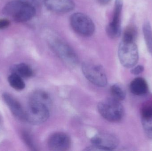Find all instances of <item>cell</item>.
<instances>
[{
  "mask_svg": "<svg viewBox=\"0 0 152 151\" xmlns=\"http://www.w3.org/2000/svg\"><path fill=\"white\" fill-rule=\"evenodd\" d=\"M50 108L47 103L31 95L25 110V121L34 125L44 123L50 117Z\"/></svg>",
  "mask_w": 152,
  "mask_h": 151,
  "instance_id": "obj_1",
  "label": "cell"
},
{
  "mask_svg": "<svg viewBox=\"0 0 152 151\" xmlns=\"http://www.w3.org/2000/svg\"><path fill=\"white\" fill-rule=\"evenodd\" d=\"M35 7L20 0L11 1L4 6L3 13L18 23L32 19L36 14Z\"/></svg>",
  "mask_w": 152,
  "mask_h": 151,
  "instance_id": "obj_2",
  "label": "cell"
},
{
  "mask_svg": "<svg viewBox=\"0 0 152 151\" xmlns=\"http://www.w3.org/2000/svg\"><path fill=\"white\" fill-rule=\"evenodd\" d=\"M48 41L52 50L66 64L71 67L77 65L78 57L67 43L59 37L53 36L49 37Z\"/></svg>",
  "mask_w": 152,
  "mask_h": 151,
  "instance_id": "obj_3",
  "label": "cell"
},
{
  "mask_svg": "<svg viewBox=\"0 0 152 151\" xmlns=\"http://www.w3.org/2000/svg\"><path fill=\"white\" fill-rule=\"evenodd\" d=\"M97 110L104 118L112 122H119L125 114L123 105L119 101L112 98L100 102L97 105Z\"/></svg>",
  "mask_w": 152,
  "mask_h": 151,
  "instance_id": "obj_4",
  "label": "cell"
},
{
  "mask_svg": "<svg viewBox=\"0 0 152 151\" xmlns=\"http://www.w3.org/2000/svg\"><path fill=\"white\" fill-rule=\"evenodd\" d=\"M118 56L124 67L130 68L135 66L139 59V53L134 41L121 40L118 49Z\"/></svg>",
  "mask_w": 152,
  "mask_h": 151,
  "instance_id": "obj_5",
  "label": "cell"
},
{
  "mask_svg": "<svg viewBox=\"0 0 152 151\" xmlns=\"http://www.w3.org/2000/svg\"><path fill=\"white\" fill-rule=\"evenodd\" d=\"M70 24L73 30L83 37L92 36L95 30L94 23L92 19L81 12H75L71 15Z\"/></svg>",
  "mask_w": 152,
  "mask_h": 151,
  "instance_id": "obj_6",
  "label": "cell"
},
{
  "mask_svg": "<svg viewBox=\"0 0 152 151\" xmlns=\"http://www.w3.org/2000/svg\"><path fill=\"white\" fill-rule=\"evenodd\" d=\"M82 71L87 79L94 85L104 87L107 84V78L103 67L97 64L86 62L82 65Z\"/></svg>",
  "mask_w": 152,
  "mask_h": 151,
  "instance_id": "obj_7",
  "label": "cell"
},
{
  "mask_svg": "<svg viewBox=\"0 0 152 151\" xmlns=\"http://www.w3.org/2000/svg\"><path fill=\"white\" fill-rule=\"evenodd\" d=\"M93 145L88 150L112 151L119 144V140L110 134L100 133L94 136L91 140Z\"/></svg>",
  "mask_w": 152,
  "mask_h": 151,
  "instance_id": "obj_8",
  "label": "cell"
},
{
  "mask_svg": "<svg viewBox=\"0 0 152 151\" xmlns=\"http://www.w3.org/2000/svg\"><path fill=\"white\" fill-rule=\"evenodd\" d=\"M123 0H115L112 20L106 27V33L112 39L119 37L121 34V17Z\"/></svg>",
  "mask_w": 152,
  "mask_h": 151,
  "instance_id": "obj_9",
  "label": "cell"
},
{
  "mask_svg": "<svg viewBox=\"0 0 152 151\" xmlns=\"http://www.w3.org/2000/svg\"><path fill=\"white\" fill-rule=\"evenodd\" d=\"M71 144L70 137L65 133H55L51 135L48 139V146L51 151H67Z\"/></svg>",
  "mask_w": 152,
  "mask_h": 151,
  "instance_id": "obj_10",
  "label": "cell"
},
{
  "mask_svg": "<svg viewBox=\"0 0 152 151\" xmlns=\"http://www.w3.org/2000/svg\"><path fill=\"white\" fill-rule=\"evenodd\" d=\"M44 4L48 10L56 13H67L75 7L73 0H45Z\"/></svg>",
  "mask_w": 152,
  "mask_h": 151,
  "instance_id": "obj_11",
  "label": "cell"
},
{
  "mask_svg": "<svg viewBox=\"0 0 152 151\" xmlns=\"http://www.w3.org/2000/svg\"><path fill=\"white\" fill-rule=\"evenodd\" d=\"M2 98L15 117L20 120L25 121V110L19 102L9 93L3 94Z\"/></svg>",
  "mask_w": 152,
  "mask_h": 151,
  "instance_id": "obj_12",
  "label": "cell"
},
{
  "mask_svg": "<svg viewBox=\"0 0 152 151\" xmlns=\"http://www.w3.org/2000/svg\"><path fill=\"white\" fill-rule=\"evenodd\" d=\"M130 92L137 96L146 95L149 91V86L146 81L142 78H135L129 85Z\"/></svg>",
  "mask_w": 152,
  "mask_h": 151,
  "instance_id": "obj_13",
  "label": "cell"
},
{
  "mask_svg": "<svg viewBox=\"0 0 152 151\" xmlns=\"http://www.w3.org/2000/svg\"><path fill=\"white\" fill-rule=\"evenodd\" d=\"M12 73L15 74L23 79H28L33 76L34 71L31 66L24 63L15 65L12 67Z\"/></svg>",
  "mask_w": 152,
  "mask_h": 151,
  "instance_id": "obj_14",
  "label": "cell"
},
{
  "mask_svg": "<svg viewBox=\"0 0 152 151\" xmlns=\"http://www.w3.org/2000/svg\"><path fill=\"white\" fill-rule=\"evenodd\" d=\"M8 82L12 87L17 90H21L25 88L23 78L15 74L12 73L8 77Z\"/></svg>",
  "mask_w": 152,
  "mask_h": 151,
  "instance_id": "obj_15",
  "label": "cell"
},
{
  "mask_svg": "<svg viewBox=\"0 0 152 151\" xmlns=\"http://www.w3.org/2000/svg\"><path fill=\"white\" fill-rule=\"evenodd\" d=\"M143 32L148 51L152 56V29L149 22H145L143 25Z\"/></svg>",
  "mask_w": 152,
  "mask_h": 151,
  "instance_id": "obj_16",
  "label": "cell"
},
{
  "mask_svg": "<svg viewBox=\"0 0 152 151\" xmlns=\"http://www.w3.org/2000/svg\"><path fill=\"white\" fill-rule=\"evenodd\" d=\"M112 98L117 101H123L125 99L126 93L124 89L118 84L113 85L110 87Z\"/></svg>",
  "mask_w": 152,
  "mask_h": 151,
  "instance_id": "obj_17",
  "label": "cell"
},
{
  "mask_svg": "<svg viewBox=\"0 0 152 151\" xmlns=\"http://www.w3.org/2000/svg\"><path fill=\"white\" fill-rule=\"evenodd\" d=\"M137 35V30L134 26L128 27L124 32L122 40L134 41Z\"/></svg>",
  "mask_w": 152,
  "mask_h": 151,
  "instance_id": "obj_18",
  "label": "cell"
},
{
  "mask_svg": "<svg viewBox=\"0 0 152 151\" xmlns=\"http://www.w3.org/2000/svg\"><path fill=\"white\" fill-rule=\"evenodd\" d=\"M142 123L145 134L152 140V117L142 118Z\"/></svg>",
  "mask_w": 152,
  "mask_h": 151,
  "instance_id": "obj_19",
  "label": "cell"
},
{
  "mask_svg": "<svg viewBox=\"0 0 152 151\" xmlns=\"http://www.w3.org/2000/svg\"><path fill=\"white\" fill-rule=\"evenodd\" d=\"M142 118L152 117V100L146 101L141 109Z\"/></svg>",
  "mask_w": 152,
  "mask_h": 151,
  "instance_id": "obj_20",
  "label": "cell"
},
{
  "mask_svg": "<svg viewBox=\"0 0 152 151\" xmlns=\"http://www.w3.org/2000/svg\"><path fill=\"white\" fill-rule=\"evenodd\" d=\"M22 138L26 144L29 147V148L33 150H35L34 145L33 144L32 139H31L30 135L27 133L24 132L22 133Z\"/></svg>",
  "mask_w": 152,
  "mask_h": 151,
  "instance_id": "obj_21",
  "label": "cell"
},
{
  "mask_svg": "<svg viewBox=\"0 0 152 151\" xmlns=\"http://www.w3.org/2000/svg\"><path fill=\"white\" fill-rule=\"evenodd\" d=\"M20 1L35 7L37 5L44 3L45 0H20Z\"/></svg>",
  "mask_w": 152,
  "mask_h": 151,
  "instance_id": "obj_22",
  "label": "cell"
},
{
  "mask_svg": "<svg viewBox=\"0 0 152 151\" xmlns=\"http://www.w3.org/2000/svg\"><path fill=\"white\" fill-rule=\"evenodd\" d=\"M144 70V66L142 65H139L135 67L134 66V67H132V69L131 70V73L134 75H138L142 73Z\"/></svg>",
  "mask_w": 152,
  "mask_h": 151,
  "instance_id": "obj_23",
  "label": "cell"
},
{
  "mask_svg": "<svg viewBox=\"0 0 152 151\" xmlns=\"http://www.w3.org/2000/svg\"><path fill=\"white\" fill-rule=\"evenodd\" d=\"M10 24V20L7 18L0 19V30L7 28Z\"/></svg>",
  "mask_w": 152,
  "mask_h": 151,
  "instance_id": "obj_24",
  "label": "cell"
},
{
  "mask_svg": "<svg viewBox=\"0 0 152 151\" xmlns=\"http://www.w3.org/2000/svg\"><path fill=\"white\" fill-rule=\"evenodd\" d=\"M111 0H98L99 2L102 4H106L110 2Z\"/></svg>",
  "mask_w": 152,
  "mask_h": 151,
  "instance_id": "obj_25",
  "label": "cell"
}]
</instances>
